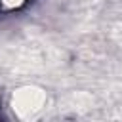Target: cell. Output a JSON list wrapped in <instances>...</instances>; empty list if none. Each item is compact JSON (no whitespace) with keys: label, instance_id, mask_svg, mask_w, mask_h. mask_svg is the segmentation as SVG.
<instances>
[{"label":"cell","instance_id":"1","mask_svg":"<svg viewBox=\"0 0 122 122\" xmlns=\"http://www.w3.org/2000/svg\"><path fill=\"white\" fill-rule=\"evenodd\" d=\"M46 92L36 86H23L11 93V111L19 118H34L46 107Z\"/></svg>","mask_w":122,"mask_h":122},{"label":"cell","instance_id":"2","mask_svg":"<svg viewBox=\"0 0 122 122\" xmlns=\"http://www.w3.org/2000/svg\"><path fill=\"white\" fill-rule=\"evenodd\" d=\"M27 0H0V6L6 10V11H11V10H17L25 4Z\"/></svg>","mask_w":122,"mask_h":122}]
</instances>
